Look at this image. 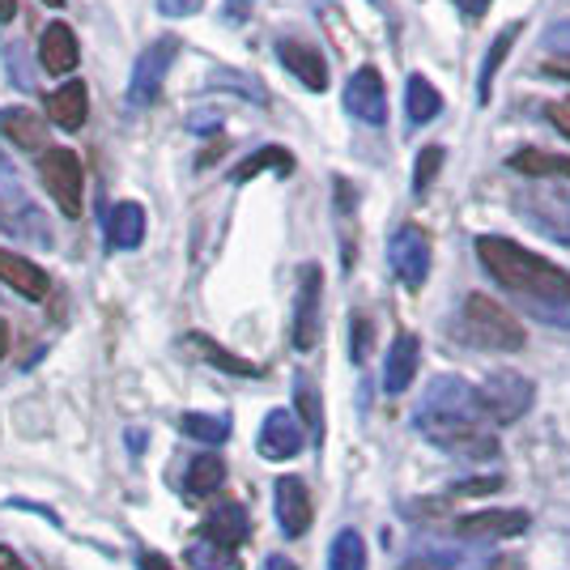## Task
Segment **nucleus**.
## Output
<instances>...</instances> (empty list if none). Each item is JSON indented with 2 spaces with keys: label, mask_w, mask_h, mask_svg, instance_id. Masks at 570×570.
I'll use <instances>...</instances> for the list:
<instances>
[{
  "label": "nucleus",
  "mask_w": 570,
  "mask_h": 570,
  "mask_svg": "<svg viewBox=\"0 0 570 570\" xmlns=\"http://www.w3.org/2000/svg\"><path fill=\"white\" fill-rule=\"evenodd\" d=\"M48 116L56 128H65V132H77L86 116H90V102H86V86L81 81H65L60 90H51L48 95Z\"/></svg>",
  "instance_id": "nucleus-17"
},
{
  "label": "nucleus",
  "mask_w": 570,
  "mask_h": 570,
  "mask_svg": "<svg viewBox=\"0 0 570 570\" xmlns=\"http://www.w3.org/2000/svg\"><path fill=\"white\" fill-rule=\"evenodd\" d=\"M298 452H303V430L294 422V413L273 409L261 426V455H268V460H289V455Z\"/></svg>",
  "instance_id": "nucleus-12"
},
{
  "label": "nucleus",
  "mask_w": 570,
  "mask_h": 570,
  "mask_svg": "<svg viewBox=\"0 0 570 570\" xmlns=\"http://www.w3.org/2000/svg\"><path fill=\"white\" fill-rule=\"evenodd\" d=\"M298 409H303L307 426L315 430V434H320V426H324V409H320V396H315L311 380H298Z\"/></svg>",
  "instance_id": "nucleus-30"
},
{
  "label": "nucleus",
  "mask_w": 570,
  "mask_h": 570,
  "mask_svg": "<svg viewBox=\"0 0 570 570\" xmlns=\"http://www.w3.org/2000/svg\"><path fill=\"white\" fill-rule=\"evenodd\" d=\"M417 354H422V341L413 333L396 336V345L387 350V366H383V387L396 396V392H404L409 383H413V375H417Z\"/></svg>",
  "instance_id": "nucleus-16"
},
{
  "label": "nucleus",
  "mask_w": 570,
  "mask_h": 570,
  "mask_svg": "<svg viewBox=\"0 0 570 570\" xmlns=\"http://www.w3.org/2000/svg\"><path fill=\"white\" fill-rule=\"evenodd\" d=\"M18 13V0H0V22H9Z\"/></svg>",
  "instance_id": "nucleus-40"
},
{
  "label": "nucleus",
  "mask_w": 570,
  "mask_h": 570,
  "mask_svg": "<svg viewBox=\"0 0 570 570\" xmlns=\"http://www.w3.org/2000/svg\"><path fill=\"white\" fill-rule=\"evenodd\" d=\"M345 107H350V116L362 119V124H371V128H380L383 119H387V90H383V77L380 69H357L350 81H345Z\"/></svg>",
  "instance_id": "nucleus-6"
},
{
  "label": "nucleus",
  "mask_w": 570,
  "mask_h": 570,
  "mask_svg": "<svg viewBox=\"0 0 570 570\" xmlns=\"http://www.w3.org/2000/svg\"><path fill=\"white\" fill-rule=\"evenodd\" d=\"M546 72H549V77H562V81H570V56H553V60H546Z\"/></svg>",
  "instance_id": "nucleus-37"
},
{
  "label": "nucleus",
  "mask_w": 570,
  "mask_h": 570,
  "mask_svg": "<svg viewBox=\"0 0 570 570\" xmlns=\"http://www.w3.org/2000/svg\"><path fill=\"white\" fill-rule=\"evenodd\" d=\"M546 48H558V51H567V56H570V22H562V26H553V30H549Z\"/></svg>",
  "instance_id": "nucleus-35"
},
{
  "label": "nucleus",
  "mask_w": 570,
  "mask_h": 570,
  "mask_svg": "<svg viewBox=\"0 0 570 570\" xmlns=\"http://www.w3.org/2000/svg\"><path fill=\"white\" fill-rule=\"evenodd\" d=\"M222 481H226V464L217 455H196L188 464V476H184V490L191 499H209L222 490Z\"/></svg>",
  "instance_id": "nucleus-21"
},
{
  "label": "nucleus",
  "mask_w": 570,
  "mask_h": 570,
  "mask_svg": "<svg viewBox=\"0 0 570 570\" xmlns=\"http://www.w3.org/2000/svg\"><path fill=\"white\" fill-rule=\"evenodd\" d=\"M39 60H43V69L56 72V77H65V72L77 69V60H81V51H77V35H72L65 22H51L43 30V39H39Z\"/></svg>",
  "instance_id": "nucleus-14"
},
{
  "label": "nucleus",
  "mask_w": 570,
  "mask_h": 570,
  "mask_svg": "<svg viewBox=\"0 0 570 570\" xmlns=\"http://www.w3.org/2000/svg\"><path fill=\"white\" fill-rule=\"evenodd\" d=\"M511 170H523V175H558V179H570V158L562 154H549V149H520L507 158Z\"/></svg>",
  "instance_id": "nucleus-22"
},
{
  "label": "nucleus",
  "mask_w": 570,
  "mask_h": 570,
  "mask_svg": "<svg viewBox=\"0 0 570 570\" xmlns=\"http://www.w3.org/2000/svg\"><path fill=\"white\" fill-rule=\"evenodd\" d=\"M404 102H409V119H413V124H430V119H439V111H443V95L434 90V81L422 77V72L409 77Z\"/></svg>",
  "instance_id": "nucleus-20"
},
{
  "label": "nucleus",
  "mask_w": 570,
  "mask_h": 570,
  "mask_svg": "<svg viewBox=\"0 0 570 570\" xmlns=\"http://www.w3.org/2000/svg\"><path fill=\"white\" fill-rule=\"evenodd\" d=\"M523 528H528V511H515V507H507V511H469V515L455 520L460 537H520Z\"/></svg>",
  "instance_id": "nucleus-13"
},
{
  "label": "nucleus",
  "mask_w": 570,
  "mask_h": 570,
  "mask_svg": "<svg viewBox=\"0 0 570 570\" xmlns=\"http://www.w3.org/2000/svg\"><path fill=\"white\" fill-rule=\"evenodd\" d=\"M43 4H65V0H43Z\"/></svg>",
  "instance_id": "nucleus-42"
},
{
  "label": "nucleus",
  "mask_w": 570,
  "mask_h": 570,
  "mask_svg": "<svg viewBox=\"0 0 570 570\" xmlns=\"http://www.w3.org/2000/svg\"><path fill=\"white\" fill-rule=\"evenodd\" d=\"M175 39H154L149 48L137 56L132 65V81H128V107H149L154 98L163 95V81H167L170 65H175Z\"/></svg>",
  "instance_id": "nucleus-4"
},
{
  "label": "nucleus",
  "mask_w": 570,
  "mask_h": 570,
  "mask_svg": "<svg viewBox=\"0 0 570 570\" xmlns=\"http://www.w3.org/2000/svg\"><path fill=\"white\" fill-rule=\"evenodd\" d=\"M366 567V546L357 532H341L333 541V570H362Z\"/></svg>",
  "instance_id": "nucleus-27"
},
{
  "label": "nucleus",
  "mask_w": 570,
  "mask_h": 570,
  "mask_svg": "<svg viewBox=\"0 0 570 570\" xmlns=\"http://www.w3.org/2000/svg\"><path fill=\"white\" fill-rule=\"evenodd\" d=\"M205 541L209 546H222V549H238L247 541V511L238 507V502H217V511L205 520Z\"/></svg>",
  "instance_id": "nucleus-15"
},
{
  "label": "nucleus",
  "mask_w": 570,
  "mask_h": 570,
  "mask_svg": "<svg viewBox=\"0 0 570 570\" xmlns=\"http://www.w3.org/2000/svg\"><path fill=\"white\" fill-rule=\"evenodd\" d=\"M188 562L196 570H238V553L235 549L209 546V541H196L188 549Z\"/></svg>",
  "instance_id": "nucleus-26"
},
{
  "label": "nucleus",
  "mask_w": 570,
  "mask_h": 570,
  "mask_svg": "<svg viewBox=\"0 0 570 570\" xmlns=\"http://www.w3.org/2000/svg\"><path fill=\"white\" fill-rule=\"evenodd\" d=\"M439 167H443V145H430V149H422V158H417V167H413V191H417V196L434 184Z\"/></svg>",
  "instance_id": "nucleus-29"
},
{
  "label": "nucleus",
  "mask_w": 570,
  "mask_h": 570,
  "mask_svg": "<svg viewBox=\"0 0 570 570\" xmlns=\"http://www.w3.org/2000/svg\"><path fill=\"white\" fill-rule=\"evenodd\" d=\"M549 124H553L562 137H570V98H562V102H549Z\"/></svg>",
  "instance_id": "nucleus-34"
},
{
  "label": "nucleus",
  "mask_w": 570,
  "mask_h": 570,
  "mask_svg": "<svg viewBox=\"0 0 570 570\" xmlns=\"http://www.w3.org/2000/svg\"><path fill=\"white\" fill-rule=\"evenodd\" d=\"M387 261H392V273L401 277L409 289L426 282L430 273V238L417 230V226H401L392 243H387Z\"/></svg>",
  "instance_id": "nucleus-5"
},
{
  "label": "nucleus",
  "mask_w": 570,
  "mask_h": 570,
  "mask_svg": "<svg viewBox=\"0 0 570 570\" xmlns=\"http://www.w3.org/2000/svg\"><path fill=\"white\" fill-rule=\"evenodd\" d=\"M476 261L494 282L507 285L511 294H520L523 303H532L537 311H553V315L562 307L570 311V273L520 247L515 238L481 235L476 238Z\"/></svg>",
  "instance_id": "nucleus-1"
},
{
  "label": "nucleus",
  "mask_w": 570,
  "mask_h": 570,
  "mask_svg": "<svg viewBox=\"0 0 570 570\" xmlns=\"http://www.w3.org/2000/svg\"><path fill=\"white\" fill-rule=\"evenodd\" d=\"M455 9H460L464 18H485V9H490V0H455Z\"/></svg>",
  "instance_id": "nucleus-36"
},
{
  "label": "nucleus",
  "mask_w": 570,
  "mask_h": 570,
  "mask_svg": "<svg viewBox=\"0 0 570 570\" xmlns=\"http://www.w3.org/2000/svg\"><path fill=\"white\" fill-rule=\"evenodd\" d=\"M0 570H30V567H26L22 558H18L9 546H0Z\"/></svg>",
  "instance_id": "nucleus-38"
},
{
  "label": "nucleus",
  "mask_w": 570,
  "mask_h": 570,
  "mask_svg": "<svg viewBox=\"0 0 570 570\" xmlns=\"http://www.w3.org/2000/svg\"><path fill=\"white\" fill-rule=\"evenodd\" d=\"M464 328H469V336H473L476 345H485V350H507V354H511V350H523V341H528L520 320L502 307V303H494L490 294H469V298H464Z\"/></svg>",
  "instance_id": "nucleus-2"
},
{
  "label": "nucleus",
  "mask_w": 570,
  "mask_h": 570,
  "mask_svg": "<svg viewBox=\"0 0 570 570\" xmlns=\"http://www.w3.org/2000/svg\"><path fill=\"white\" fill-rule=\"evenodd\" d=\"M0 285H9L13 294H22L30 303H39V298H48L51 277L35 261H26L18 252H4L0 247Z\"/></svg>",
  "instance_id": "nucleus-11"
},
{
  "label": "nucleus",
  "mask_w": 570,
  "mask_h": 570,
  "mask_svg": "<svg viewBox=\"0 0 570 570\" xmlns=\"http://www.w3.org/2000/svg\"><path fill=\"white\" fill-rule=\"evenodd\" d=\"M141 570H175V567H170V558H163V553H141Z\"/></svg>",
  "instance_id": "nucleus-39"
},
{
  "label": "nucleus",
  "mask_w": 570,
  "mask_h": 570,
  "mask_svg": "<svg viewBox=\"0 0 570 570\" xmlns=\"http://www.w3.org/2000/svg\"><path fill=\"white\" fill-rule=\"evenodd\" d=\"M43 132H48L43 119L35 116L30 107H4V111H0V137H9L18 149H30V154L39 149V154H43V149H48V145H43Z\"/></svg>",
  "instance_id": "nucleus-19"
},
{
  "label": "nucleus",
  "mask_w": 570,
  "mask_h": 570,
  "mask_svg": "<svg viewBox=\"0 0 570 570\" xmlns=\"http://www.w3.org/2000/svg\"><path fill=\"white\" fill-rule=\"evenodd\" d=\"M476 404H481L490 417L511 422V417H520L523 409L532 404V383L520 380V375H494V380L485 383V392L476 396Z\"/></svg>",
  "instance_id": "nucleus-8"
},
{
  "label": "nucleus",
  "mask_w": 570,
  "mask_h": 570,
  "mask_svg": "<svg viewBox=\"0 0 570 570\" xmlns=\"http://www.w3.org/2000/svg\"><path fill=\"white\" fill-rule=\"evenodd\" d=\"M320 268L315 264H303L298 273V311H294V345L298 350H311L320 341Z\"/></svg>",
  "instance_id": "nucleus-9"
},
{
  "label": "nucleus",
  "mask_w": 570,
  "mask_h": 570,
  "mask_svg": "<svg viewBox=\"0 0 570 570\" xmlns=\"http://www.w3.org/2000/svg\"><path fill=\"white\" fill-rule=\"evenodd\" d=\"M18 196V167L9 163V154H0V200Z\"/></svg>",
  "instance_id": "nucleus-32"
},
{
  "label": "nucleus",
  "mask_w": 570,
  "mask_h": 570,
  "mask_svg": "<svg viewBox=\"0 0 570 570\" xmlns=\"http://www.w3.org/2000/svg\"><path fill=\"white\" fill-rule=\"evenodd\" d=\"M200 4L205 0H158V9L170 13V18H191V13H200Z\"/></svg>",
  "instance_id": "nucleus-33"
},
{
  "label": "nucleus",
  "mask_w": 570,
  "mask_h": 570,
  "mask_svg": "<svg viewBox=\"0 0 570 570\" xmlns=\"http://www.w3.org/2000/svg\"><path fill=\"white\" fill-rule=\"evenodd\" d=\"M188 345L205 357V362H214V366L230 371V375H261V366H252L247 357H235L230 350H222V345H217V341H209V336H188Z\"/></svg>",
  "instance_id": "nucleus-23"
},
{
  "label": "nucleus",
  "mask_w": 570,
  "mask_h": 570,
  "mask_svg": "<svg viewBox=\"0 0 570 570\" xmlns=\"http://www.w3.org/2000/svg\"><path fill=\"white\" fill-rule=\"evenodd\" d=\"M371 341H375V328H371V320L366 315H354V362L371 354Z\"/></svg>",
  "instance_id": "nucleus-31"
},
{
  "label": "nucleus",
  "mask_w": 570,
  "mask_h": 570,
  "mask_svg": "<svg viewBox=\"0 0 570 570\" xmlns=\"http://www.w3.org/2000/svg\"><path fill=\"white\" fill-rule=\"evenodd\" d=\"M39 175H43V184H48L51 200L60 205V214L65 217L81 214V184H86V175H81V158H77L72 149L48 145V149L39 154Z\"/></svg>",
  "instance_id": "nucleus-3"
},
{
  "label": "nucleus",
  "mask_w": 570,
  "mask_h": 570,
  "mask_svg": "<svg viewBox=\"0 0 570 570\" xmlns=\"http://www.w3.org/2000/svg\"><path fill=\"white\" fill-rule=\"evenodd\" d=\"M4 350H9V333H4V324H0V357H4Z\"/></svg>",
  "instance_id": "nucleus-41"
},
{
  "label": "nucleus",
  "mask_w": 570,
  "mask_h": 570,
  "mask_svg": "<svg viewBox=\"0 0 570 570\" xmlns=\"http://www.w3.org/2000/svg\"><path fill=\"white\" fill-rule=\"evenodd\" d=\"M179 426H184L188 439H200V443H226L230 439V422L214 417V413H184Z\"/></svg>",
  "instance_id": "nucleus-24"
},
{
  "label": "nucleus",
  "mask_w": 570,
  "mask_h": 570,
  "mask_svg": "<svg viewBox=\"0 0 570 570\" xmlns=\"http://www.w3.org/2000/svg\"><path fill=\"white\" fill-rule=\"evenodd\" d=\"M277 60H282L285 69L294 72L307 90H328V65H324V56H320V48H311V43H303V39H282L277 43Z\"/></svg>",
  "instance_id": "nucleus-10"
},
{
  "label": "nucleus",
  "mask_w": 570,
  "mask_h": 570,
  "mask_svg": "<svg viewBox=\"0 0 570 570\" xmlns=\"http://www.w3.org/2000/svg\"><path fill=\"white\" fill-rule=\"evenodd\" d=\"M273 494H277V523H282V532L285 537H303L311 528V515H315L307 481L303 476H277Z\"/></svg>",
  "instance_id": "nucleus-7"
},
{
  "label": "nucleus",
  "mask_w": 570,
  "mask_h": 570,
  "mask_svg": "<svg viewBox=\"0 0 570 570\" xmlns=\"http://www.w3.org/2000/svg\"><path fill=\"white\" fill-rule=\"evenodd\" d=\"M141 238H145V209L137 200H119L116 209L107 214V243L116 252H132V247H141Z\"/></svg>",
  "instance_id": "nucleus-18"
},
{
  "label": "nucleus",
  "mask_w": 570,
  "mask_h": 570,
  "mask_svg": "<svg viewBox=\"0 0 570 570\" xmlns=\"http://www.w3.org/2000/svg\"><path fill=\"white\" fill-rule=\"evenodd\" d=\"M520 39V26H507L499 39H494V48L485 56V65H481V98H490V86H494V77H499V65L511 56V43Z\"/></svg>",
  "instance_id": "nucleus-25"
},
{
  "label": "nucleus",
  "mask_w": 570,
  "mask_h": 570,
  "mask_svg": "<svg viewBox=\"0 0 570 570\" xmlns=\"http://www.w3.org/2000/svg\"><path fill=\"white\" fill-rule=\"evenodd\" d=\"M264 167L289 170V154H285V149H277V145H264L261 154H252L247 163H238V167H235V184H247V179H252V175H261Z\"/></svg>",
  "instance_id": "nucleus-28"
}]
</instances>
